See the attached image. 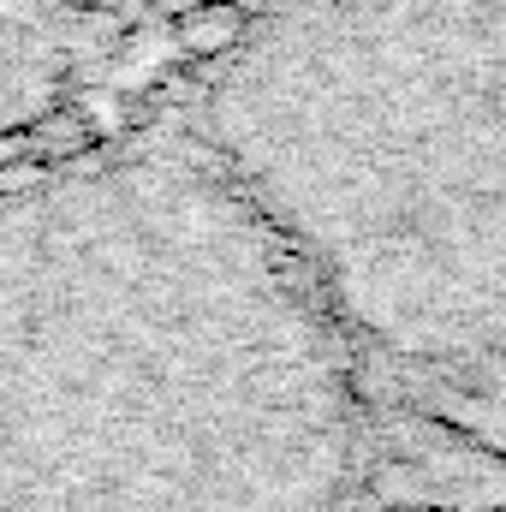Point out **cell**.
<instances>
[{
	"label": "cell",
	"instance_id": "1",
	"mask_svg": "<svg viewBox=\"0 0 506 512\" xmlns=\"http://www.w3.org/2000/svg\"><path fill=\"white\" fill-rule=\"evenodd\" d=\"M376 399L179 120L0 197V512H346Z\"/></svg>",
	"mask_w": 506,
	"mask_h": 512
},
{
	"label": "cell",
	"instance_id": "2",
	"mask_svg": "<svg viewBox=\"0 0 506 512\" xmlns=\"http://www.w3.org/2000/svg\"><path fill=\"white\" fill-rule=\"evenodd\" d=\"M185 114L376 411L506 465V0H268Z\"/></svg>",
	"mask_w": 506,
	"mask_h": 512
},
{
	"label": "cell",
	"instance_id": "3",
	"mask_svg": "<svg viewBox=\"0 0 506 512\" xmlns=\"http://www.w3.org/2000/svg\"><path fill=\"white\" fill-rule=\"evenodd\" d=\"M268 0H0V149L84 114L215 18Z\"/></svg>",
	"mask_w": 506,
	"mask_h": 512
}]
</instances>
